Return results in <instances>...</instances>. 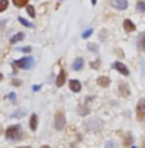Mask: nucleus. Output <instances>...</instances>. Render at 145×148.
<instances>
[{
    "label": "nucleus",
    "instance_id": "9d476101",
    "mask_svg": "<svg viewBox=\"0 0 145 148\" xmlns=\"http://www.w3.org/2000/svg\"><path fill=\"white\" fill-rule=\"evenodd\" d=\"M96 82H98L99 86H101V88H107V86H109L110 80H109V77H107V76H100V77H98Z\"/></svg>",
    "mask_w": 145,
    "mask_h": 148
},
{
    "label": "nucleus",
    "instance_id": "dca6fc26",
    "mask_svg": "<svg viewBox=\"0 0 145 148\" xmlns=\"http://www.w3.org/2000/svg\"><path fill=\"white\" fill-rule=\"evenodd\" d=\"M23 39H25V34L23 32H18V34H16L14 36H12V39H10V44H16V42L23 40Z\"/></svg>",
    "mask_w": 145,
    "mask_h": 148
},
{
    "label": "nucleus",
    "instance_id": "1a4fd4ad",
    "mask_svg": "<svg viewBox=\"0 0 145 148\" xmlns=\"http://www.w3.org/2000/svg\"><path fill=\"white\" fill-rule=\"evenodd\" d=\"M69 89L72 90L73 93L81 92V82H80L78 80H71L69 81Z\"/></svg>",
    "mask_w": 145,
    "mask_h": 148
},
{
    "label": "nucleus",
    "instance_id": "6e6552de",
    "mask_svg": "<svg viewBox=\"0 0 145 148\" xmlns=\"http://www.w3.org/2000/svg\"><path fill=\"white\" fill-rule=\"evenodd\" d=\"M118 90H119V94L122 97H129L130 95V88L127 84H125V82H121L118 86Z\"/></svg>",
    "mask_w": 145,
    "mask_h": 148
},
{
    "label": "nucleus",
    "instance_id": "4c0bfd02",
    "mask_svg": "<svg viewBox=\"0 0 145 148\" xmlns=\"http://www.w3.org/2000/svg\"><path fill=\"white\" fill-rule=\"evenodd\" d=\"M144 148H145V146H144Z\"/></svg>",
    "mask_w": 145,
    "mask_h": 148
},
{
    "label": "nucleus",
    "instance_id": "b1692460",
    "mask_svg": "<svg viewBox=\"0 0 145 148\" xmlns=\"http://www.w3.org/2000/svg\"><path fill=\"white\" fill-rule=\"evenodd\" d=\"M93 32H94V30H93V28H87V30H85L84 32H82V38H84V39H87V38H90Z\"/></svg>",
    "mask_w": 145,
    "mask_h": 148
},
{
    "label": "nucleus",
    "instance_id": "f03ea898",
    "mask_svg": "<svg viewBox=\"0 0 145 148\" xmlns=\"http://www.w3.org/2000/svg\"><path fill=\"white\" fill-rule=\"evenodd\" d=\"M85 127H86L89 132H99V130L103 127V121L100 119H90L85 122Z\"/></svg>",
    "mask_w": 145,
    "mask_h": 148
},
{
    "label": "nucleus",
    "instance_id": "f8f14e48",
    "mask_svg": "<svg viewBox=\"0 0 145 148\" xmlns=\"http://www.w3.org/2000/svg\"><path fill=\"white\" fill-rule=\"evenodd\" d=\"M123 27H125V30L127 31V32H132V31H135V23H133L132 21H130V19H125L123 21Z\"/></svg>",
    "mask_w": 145,
    "mask_h": 148
},
{
    "label": "nucleus",
    "instance_id": "72a5a7b5",
    "mask_svg": "<svg viewBox=\"0 0 145 148\" xmlns=\"http://www.w3.org/2000/svg\"><path fill=\"white\" fill-rule=\"evenodd\" d=\"M18 148H32V147H28V146H26V147H18Z\"/></svg>",
    "mask_w": 145,
    "mask_h": 148
},
{
    "label": "nucleus",
    "instance_id": "c9c22d12",
    "mask_svg": "<svg viewBox=\"0 0 145 148\" xmlns=\"http://www.w3.org/2000/svg\"><path fill=\"white\" fill-rule=\"evenodd\" d=\"M1 79H3V75H1V72H0V80H1Z\"/></svg>",
    "mask_w": 145,
    "mask_h": 148
},
{
    "label": "nucleus",
    "instance_id": "2eb2a0df",
    "mask_svg": "<svg viewBox=\"0 0 145 148\" xmlns=\"http://www.w3.org/2000/svg\"><path fill=\"white\" fill-rule=\"evenodd\" d=\"M84 63H85V62H84V59H82V58H76L75 61H73L72 68L75 71H80L82 67H84Z\"/></svg>",
    "mask_w": 145,
    "mask_h": 148
},
{
    "label": "nucleus",
    "instance_id": "5701e85b",
    "mask_svg": "<svg viewBox=\"0 0 145 148\" xmlns=\"http://www.w3.org/2000/svg\"><path fill=\"white\" fill-rule=\"evenodd\" d=\"M25 115H26V110H18L17 112L12 113V117H22Z\"/></svg>",
    "mask_w": 145,
    "mask_h": 148
},
{
    "label": "nucleus",
    "instance_id": "7ed1b4c3",
    "mask_svg": "<svg viewBox=\"0 0 145 148\" xmlns=\"http://www.w3.org/2000/svg\"><path fill=\"white\" fill-rule=\"evenodd\" d=\"M13 64H16L18 68L22 70H30L33 66V58L32 57H23V58L18 59V61H14Z\"/></svg>",
    "mask_w": 145,
    "mask_h": 148
},
{
    "label": "nucleus",
    "instance_id": "f3484780",
    "mask_svg": "<svg viewBox=\"0 0 145 148\" xmlns=\"http://www.w3.org/2000/svg\"><path fill=\"white\" fill-rule=\"evenodd\" d=\"M13 4L16 5V7L18 8H22V7H26V5L28 4V0H12Z\"/></svg>",
    "mask_w": 145,
    "mask_h": 148
},
{
    "label": "nucleus",
    "instance_id": "c756f323",
    "mask_svg": "<svg viewBox=\"0 0 145 148\" xmlns=\"http://www.w3.org/2000/svg\"><path fill=\"white\" fill-rule=\"evenodd\" d=\"M9 98L14 102V101H16V94H14V93H10V94H9Z\"/></svg>",
    "mask_w": 145,
    "mask_h": 148
},
{
    "label": "nucleus",
    "instance_id": "9b49d317",
    "mask_svg": "<svg viewBox=\"0 0 145 148\" xmlns=\"http://www.w3.org/2000/svg\"><path fill=\"white\" fill-rule=\"evenodd\" d=\"M64 82H66V72H64L63 70L59 72V75H58V77H57V81H55V84H57V86H63L64 85Z\"/></svg>",
    "mask_w": 145,
    "mask_h": 148
},
{
    "label": "nucleus",
    "instance_id": "bb28decb",
    "mask_svg": "<svg viewBox=\"0 0 145 148\" xmlns=\"http://www.w3.org/2000/svg\"><path fill=\"white\" fill-rule=\"evenodd\" d=\"M106 148H118V147H117V144H116L113 140H108L106 143Z\"/></svg>",
    "mask_w": 145,
    "mask_h": 148
},
{
    "label": "nucleus",
    "instance_id": "c85d7f7f",
    "mask_svg": "<svg viewBox=\"0 0 145 148\" xmlns=\"http://www.w3.org/2000/svg\"><path fill=\"white\" fill-rule=\"evenodd\" d=\"M99 63H100V61H96V62H91V63H90V66H91L93 68H98V67H99Z\"/></svg>",
    "mask_w": 145,
    "mask_h": 148
},
{
    "label": "nucleus",
    "instance_id": "a878e982",
    "mask_svg": "<svg viewBox=\"0 0 145 148\" xmlns=\"http://www.w3.org/2000/svg\"><path fill=\"white\" fill-rule=\"evenodd\" d=\"M87 48H89V50H91V52H98V45L96 44H93V42H90V44H87Z\"/></svg>",
    "mask_w": 145,
    "mask_h": 148
},
{
    "label": "nucleus",
    "instance_id": "6ab92c4d",
    "mask_svg": "<svg viewBox=\"0 0 145 148\" xmlns=\"http://www.w3.org/2000/svg\"><path fill=\"white\" fill-rule=\"evenodd\" d=\"M18 21L21 22L22 25H23L25 27H28V28H32L33 27V23H31V22H28L27 19H25V18H22V17H18Z\"/></svg>",
    "mask_w": 145,
    "mask_h": 148
},
{
    "label": "nucleus",
    "instance_id": "f257e3e1",
    "mask_svg": "<svg viewBox=\"0 0 145 148\" xmlns=\"http://www.w3.org/2000/svg\"><path fill=\"white\" fill-rule=\"evenodd\" d=\"M23 135V132H22L21 125H12L9 126L7 130H5V136L7 139H12V140H19Z\"/></svg>",
    "mask_w": 145,
    "mask_h": 148
},
{
    "label": "nucleus",
    "instance_id": "20e7f679",
    "mask_svg": "<svg viewBox=\"0 0 145 148\" xmlns=\"http://www.w3.org/2000/svg\"><path fill=\"white\" fill-rule=\"evenodd\" d=\"M66 126V117H64V113L62 111H58L55 113V117H54V127L55 130H63V127Z\"/></svg>",
    "mask_w": 145,
    "mask_h": 148
},
{
    "label": "nucleus",
    "instance_id": "39448f33",
    "mask_svg": "<svg viewBox=\"0 0 145 148\" xmlns=\"http://www.w3.org/2000/svg\"><path fill=\"white\" fill-rule=\"evenodd\" d=\"M136 116L139 121H145V99L141 98L136 106Z\"/></svg>",
    "mask_w": 145,
    "mask_h": 148
},
{
    "label": "nucleus",
    "instance_id": "aec40b11",
    "mask_svg": "<svg viewBox=\"0 0 145 148\" xmlns=\"http://www.w3.org/2000/svg\"><path fill=\"white\" fill-rule=\"evenodd\" d=\"M8 5H9V1H8V0H0V12L7 10Z\"/></svg>",
    "mask_w": 145,
    "mask_h": 148
},
{
    "label": "nucleus",
    "instance_id": "393cba45",
    "mask_svg": "<svg viewBox=\"0 0 145 148\" xmlns=\"http://www.w3.org/2000/svg\"><path fill=\"white\" fill-rule=\"evenodd\" d=\"M27 13L28 14H30V17H32V18H33V17H35L36 16V12H35V8H33L32 7V5H27Z\"/></svg>",
    "mask_w": 145,
    "mask_h": 148
},
{
    "label": "nucleus",
    "instance_id": "e433bc0d",
    "mask_svg": "<svg viewBox=\"0 0 145 148\" xmlns=\"http://www.w3.org/2000/svg\"><path fill=\"white\" fill-rule=\"evenodd\" d=\"M132 148H136V147H135V146H133V147H132Z\"/></svg>",
    "mask_w": 145,
    "mask_h": 148
},
{
    "label": "nucleus",
    "instance_id": "f704fd0d",
    "mask_svg": "<svg viewBox=\"0 0 145 148\" xmlns=\"http://www.w3.org/2000/svg\"><path fill=\"white\" fill-rule=\"evenodd\" d=\"M41 148H50V147H49V146H42Z\"/></svg>",
    "mask_w": 145,
    "mask_h": 148
},
{
    "label": "nucleus",
    "instance_id": "7c9ffc66",
    "mask_svg": "<svg viewBox=\"0 0 145 148\" xmlns=\"http://www.w3.org/2000/svg\"><path fill=\"white\" fill-rule=\"evenodd\" d=\"M13 84L16 85V86H18V85H21V81L19 80H13Z\"/></svg>",
    "mask_w": 145,
    "mask_h": 148
},
{
    "label": "nucleus",
    "instance_id": "4468645a",
    "mask_svg": "<svg viewBox=\"0 0 145 148\" xmlns=\"http://www.w3.org/2000/svg\"><path fill=\"white\" fill-rule=\"evenodd\" d=\"M37 115H35V113H32V116H31L30 119V129L32 130V132H35L36 129H37Z\"/></svg>",
    "mask_w": 145,
    "mask_h": 148
},
{
    "label": "nucleus",
    "instance_id": "a211bd4d",
    "mask_svg": "<svg viewBox=\"0 0 145 148\" xmlns=\"http://www.w3.org/2000/svg\"><path fill=\"white\" fill-rule=\"evenodd\" d=\"M131 143H132V136L130 133H127L126 136H125V139H123V144H125V147H130Z\"/></svg>",
    "mask_w": 145,
    "mask_h": 148
},
{
    "label": "nucleus",
    "instance_id": "4be33fe9",
    "mask_svg": "<svg viewBox=\"0 0 145 148\" xmlns=\"http://www.w3.org/2000/svg\"><path fill=\"white\" fill-rule=\"evenodd\" d=\"M136 9L139 12H145V1H138L136 3Z\"/></svg>",
    "mask_w": 145,
    "mask_h": 148
},
{
    "label": "nucleus",
    "instance_id": "2f4dec72",
    "mask_svg": "<svg viewBox=\"0 0 145 148\" xmlns=\"http://www.w3.org/2000/svg\"><path fill=\"white\" fill-rule=\"evenodd\" d=\"M39 89H40V86H39V85H36V86H33V90H35V92H37Z\"/></svg>",
    "mask_w": 145,
    "mask_h": 148
},
{
    "label": "nucleus",
    "instance_id": "cd10ccee",
    "mask_svg": "<svg viewBox=\"0 0 145 148\" xmlns=\"http://www.w3.org/2000/svg\"><path fill=\"white\" fill-rule=\"evenodd\" d=\"M19 52H25V53H30L31 52V48L30 47H23V48H18Z\"/></svg>",
    "mask_w": 145,
    "mask_h": 148
},
{
    "label": "nucleus",
    "instance_id": "423d86ee",
    "mask_svg": "<svg viewBox=\"0 0 145 148\" xmlns=\"http://www.w3.org/2000/svg\"><path fill=\"white\" fill-rule=\"evenodd\" d=\"M110 5L118 10H125L129 7V1L127 0H110Z\"/></svg>",
    "mask_w": 145,
    "mask_h": 148
},
{
    "label": "nucleus",
    "instance_id": "473e14b6",
    "mask_svg": "<svg viewBox=\"0 0 145 148\" xmlns=\"http://www.w3.org/2000/svg\"><path fill=\"white\" fill-rule=\"evenodd\" d=\"M91 3H93V5H95L96 4V0H91Z\"/></svg>",
    "mask_w": 145,
    "mask_h": 148
},
{
    "label": "nucleus",
    "instance_id": "412c9836",
    "mask_svg": "<svg viewBox=\"0 0 145 148\" xmlns=\"http://www.w3.org/2000/svg\"><path fill=\"white\" fill-rule=\"evenodd\" d=\"M89 112H90V110H89V108H86V107H82V106H80V107H78V113H80V115H81V116H86Z\"/></svg>",
    "mask_w": 145,
    "mask_h": 148
},
{
    "label": "nucleus",
    "instance_id": "ddd939ff",
    "mask_svg": "<svg viewBox=\"0 0 145 148\" xmlns=\"http://www.w3.org/2000/svg\"><path fill=\"white\" fill-rule=\"evenodd\" d=\"M138 47H139V49H140V50L145 52V31L139 35V38H138Z\"/></svg>",
    "mask_w": 145,
    "mask_h": 148
},
{
    "label": "nucleus",
    "instance_id": "0eeeda50",
    "mask_svg": "<svg viewBox=\"0 0 145 148\" xmlns=\"http://www.w3.org/2000/svg\"><path fill=\"white\" fill-rule=\"evenodd\" d=\"M112 66H113V68H114V70H117L119 73H122V75H125V76H129V75H130L129 68L125 66L122 62H114Z\"/></svg>",
    "mask_w": 145,
    "mask_h": 148
}]
</instances>
